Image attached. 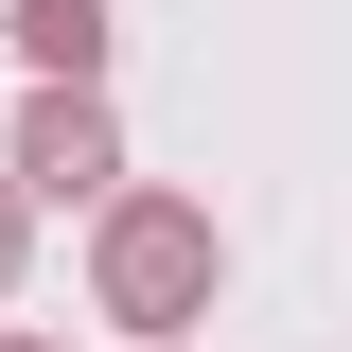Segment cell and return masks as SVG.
Listing matches in <instances>:
<instances>
[{
	"instance_id": "cell-3",
	"label": "cell",
	"mask_w": 352,
	"mask_h": 352,
	"mask_svg": "<svg viewBox=\"0 0 352 352\" xmlns=\"http://www.w3.org/2000/svg\"><path fill=\"white\" fill-rule=\"evenodd\" d=\"M0 53H18L36 88H106V0H18V18H0Z\"/></svg>"
},
{
	"instance_id": "cell-6",
	"label": "cell",
	"mask_w": 352,
	"mask_h": 352,
	"mask_svg": "<svg viewBox=\"0 0 352 352\" xmlns=\"http://www.w3.org/2000/svg\"><path fill=\"white\" fill-rule=\"evenodd\" d=\"M124 352H176V335H124Z\"/></svg>"
},
{
	"instance_id": "cell-4",
	"label": "cell",
	"mask_w": 352,
	"mask_h": 352,
	"mask_svg": "<svg viewBox=\"0 0 352 352\" xmlns=\"http://www.w3.org/2000/svg\"><path fill=\"white\" fill-rule=\"evenodd\" d=\"M18 247H36V212H18V176H0V282H18Z\"/></svg>"
},
{
	"instance_id": "cell-1",
	"label": "cell",
	"mask_w": 352,
	"mask_h": 352,
	"mask_svg": "<svg viewBox=\"0 0 352 352\" xmlns=\"http://www.w3.org/2000/svg\"><path fill=\"white\" fill-rule=\"evenodd\" d=\"M212 282H229V229H212V194H106L88 212V300L124 317V335H194L212 317Z\"/></svg>"
},
{
	"instance_id": "cell-5",
	"label": "cell",
	"mask_w": 352,
	"mask_h": 352,
	"mask_svg": "<svg viewBox=\"0 0 352 352\" xmlns=\"http://www.w3.org/2000/svg\"><path fill=\"white\" fill-rule=\"evenodd\" d=\"M0 352H53V335H0Z\"/></svg>"
},
{
	"instance_id": "cell-2",
	"label": "cell",
	"mask_w": 352,
	"mask_h": 352,
	"mask_svg": "<svg viewBox=\"0 0 352 352\" xmlns=\"http://www.w3.org/2000/svg\"><path fill=\"white\" fill-rule=\"evenodd\" d=\"M0 176H18V212H106V194H124V124H106V88H36L18 141H0Z\"/></svg>"
}]
</instances>
